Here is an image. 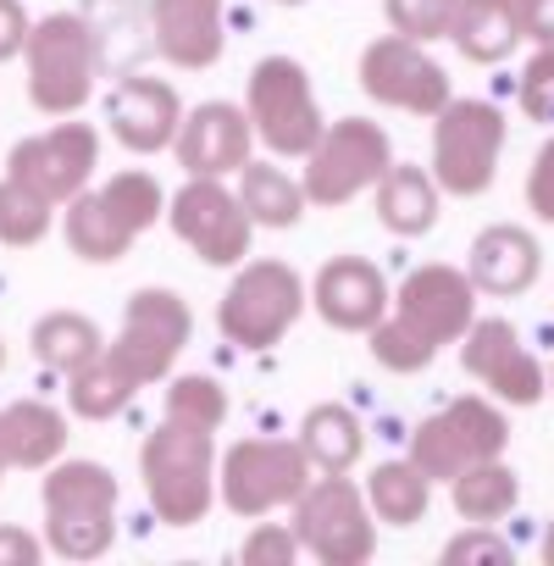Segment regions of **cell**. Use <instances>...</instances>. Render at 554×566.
<instances>
[{
    "label": "cell",
    "instance_id": "1",
    "mask_svg": "<svg viewBox=\"0 0 554 566\" xmlns=\"http://www.w3.org/2000/svg\"><path fill=\"white\" fill-rule=\"evenodd\" d=\"M161 211H167L161 178L145 167H128V172H111L100 189H78L62 211V233L78 261L106 266V261H122L134 250V239L145 228H156Z\"/></svg>",
    "mask_w": 554,
    "mask_h": 566
},
{
    "label": "cell",
    "instance_id": "2",
    "mask_svg": "<svg viewBox=\"0 0 554 566\" xmlns=\"http://www.w3.org/2000/svg\"><path fill=\"white\" fill-rule=\"evenodd\" d=\"M139 478H145L156 522H167V527L205 522L211 505H216V444H211V433L167 417L139 444Z\"/></svg>",
    "mask_w": 554,
    "mask_h": 566
},
{
    "label": "cell",
    "instance_id": "3",
    "mask_svg": "<svg viewBox=\"0 0 554 566\" xmlns=\"http://www.w3.org/2000/svg\"><path fill=\"white\" fill-rule=\"evenodd\" d=\"M45 544L62 560H100L117 544V478L100 461H51L40 489Z\"/></svg>",
    "mask_w": 554,
    "mask_h": 566
},
{
    "label": "cell",
    "instance_id": "4",
    "mask_svg": "<svg viewBox=\"0 0 554 566\" xmlns=\"http://www.w3.org/2000/svg\"><path fill=\"white\" fill-rule=\"evenodd\" d=\"M311 306L306 277L289 261H238L227 295L216 301V328L238 350H271Z\"/></svg>",
    "mask_w": 554,
    "mask_h": 566
},
{
    "label": "cell",
    "instance_id": "5",
    "mask_svg": "<svg viewBox=\"0 0 554 566\" xmlns=\"http://www.w3.org/2000/svg\"><path fill=\"white\" fill-rule=\"evenodd\" d=\"M23 62H29V101L45 117H78L95 95L100 40L78 12H51L29 29Z\"/></svg>",
    "mask_w": 554,
    "mask_h": 566
},
{
    "label": "cell",
    "instance_id": "6",
    "mask_svg": "<svg viewBox=\"0 0 554 566\" xmlns=\"http://www.w3.org/2000/svg\"><path fill=\"white\" fill-rule=\"evenodd\" d=\"M244 117H249L255 139L284 161H300L328 128L317 90H311V73L295 56H260L255 62L249 90H244Z\"/></svg>",
    "mask_w": 554,
    "mask_h": 566
},
{
    "label": "cell",
    "instance_id": "7",
    "mask_svg": "<svg viewBox=\"0 0 554 566\" xmlns=\"http://www.w3.org/2000/svg\"><path fill=\"white\" fill-rule=\"evenodd\" d=\"M289 527L300 538V555H317L322 566H361L377 555V516L344 472L306 483Z\"/></svg>",
    "mask_w": 554,
    "mask_h": 566
},
{
    "label": "cell",
    "instance_id": "8",
    "mask_svg": "<svg viewBox=\"0 0 554 566\" xmlns=\"http://www.w3.org/2000/svg\"><path fill=\"white\" fill-rule=\"evenodd\" d=\"M504 156V112L493 101H455L433 112V178L444 195H488Z\"/></svg>",
    "mask_w": 554,
    "mask_h": 566
},
{
    "label": "cell",
    "instance_id": "9",
    "mask_svg": "<svg viewBox=\"0 0 554 566\" xmlns=\"http://www.w3.org/2000/svg\"><path fill=\"white\" fill-rule=\"evenodd\" d=\"M194 339V312L183 295L172 290H134L128 306H122V334L106 345V356L134 378V389H150V384H167L183 345Z\"/></svg>",
    "mask_w": 554,
    "mask_h": 566
},
{
    "label": "cell",
    "instance_id": "10",
    "mask_svg": "<svg viewBox=\"0 0 554 566\" xmlns=\"http://www.w3.org/2000/svg\"><path fill=\"white\" fill-rule=\"evenodd\" d=\"M300 161H306V178H300L306 206L333 211V206H350L361 189H372V184L388 172L394 145H388V134H383L377 123H366V117H339V123L322 128V139H317Z\"/></svg>",
    "mask_w": 554,
    "mask_h": 566
},
{
    "label": "cell",
    "instance_id": "11",
    "mask_svg": "<svg viewBox=\"0 0 554 566\" xmlns=\"http://www.w3.org/2000/svg\"><path fill=\"white\" fill-rule=\"evenodd\" d=\"M311 483V461L300 439H238L216 461V500L233 516H271L277 505H295Z\"/></svg>",
    "mask_w": 554,
    "mask_h": 566
},
{
    "label": "cell",
    "instance_id": "12",
    "mask_svg": "<svg viewBox=\"0 0 554 566\" xmlns=\"http://www.w3.org/2000/svg\"><path fill=\"white\" fill-rule=\"evenodd\" d=\"M504 444H510L504 411H499L493 400H482V395H460V400H449L444 411H433V417L416 422V433H411V461H416L433 483H449L455 472L504 455Z\"/></svg>",
    "mask_w": 554,
    "mask_h": 566
},
{
    "label": "cell",
    "instance_id": "13",
    "mask_svg": "<svg viewBox=\"0 0 554 566\" xmlns=\"http://www.w3.org/2000/svg\"><path fill=\"white\" fill-rule=\"evenodd\" d=\"M167 222L205 266H238L249 255V239H255L249 211L238 206V195L222 178H189L167 200Z\"/></svg>",
    "mask_w": 554,
    "mask_h": 566
},
{
    "label": "cell",
    "instance_id": "14",
    "mask_svg": "<svg viewBox=\"0 0 554 566\" xmlns=\"http://www.w3.org/2000/svg\"><path fill=\"white\" fill-rule=\"evenodd\" d=\"M388 317L405 334H416L427 350L460 345V334L477 317V283L460 266H449V261H427V266H416L399 283V295L388 301Z\"/></svg>",
    "mask_w": 554,
    "mask_h": 566
},
{
    "label": "cell",
    "instance_id": "15",
    "mask_svg": "<svg viewBox=\"0 0 554 566\" xmlns=\"http://www.w3.org/2000/svg\"><path fill=\"white\" fill-rule=\"evenodd\" d=\"M355 78L377 106H394V112H411V117H433V112L449 106V73L427 56L422 40H405V34L372 40L361 51Z\"/></svg>",
    "mask_w": 554,
    "mask_h": 566
},
{
    "label": "cell",
    "instance_id": "16",
    "mask_svg": "<svg viewBox=\"0 0 554 566\" xmlns=\"http://www.w3.org/2000/svg\"><path fill=\"white\" fill-rule=\"evenodd\" d=\"M100 167V134L95 123H56L45 134H29L12 145L7 156V172L23 178L29 189H40L51 206H67L78 189H89Z\"/></svg>",
    "mask_w": 554,
    "mask_h": 566
},
{
    "label": "cell",
    "instance_id": "17",
    "mask_svg": "<svg viewBox=\"0 0 554 566\" xmlns=\"http://www.w3.org/2000/svg\"><path fill=\"white\" fill-rule=\"evenodd\" d=\"M460 361L504 406H537L548 395V378H543L537 356L521 345V334L504 317H471V328L460 334Z\"/></svg>",
    "mask_w": 554,
    "mask_h": 566
},
{
    "label": "cell",
    "instance_id": "18",
    "mask_svg": "<svg viewBox=\"0 0 554 566\" xmlns=\"http://www.w3.org/2000/svg\"><path fill=\"white\" fill-rule=\"evenodd\" d=\"M249 145H255V128L244 117V106L233 101H200L194 112H183L178 123V167L189 178H227L249 161Z\"/></svg>",
    "mask_w": 554,
    "mask_h": 566
},
{
    "label": "cell",
    "instance_id": "19",
    "mask_svg": "<svg viewBox=\"0 0 554 566\" xmlns=\"http://www.w3.org/2000/svg\"><path fill=\"white\" fill-rule=\"evenodd\" d=\"M388 277L361 261V255H333L322 272H317V290H311V306L328 328L339 334H372L383 317H388Z\"/></svg>",
    "mask_w": 554,
    "mask_h": 566
},
{
    "label": "cell",
    "instance_id": "20",
    "mask_svg": "<svg viewBox=\"0 0 554 566\" xmlns=\"http://www.w3.org/2000/svg\"><path fill=\"white\" fill-rule=\"evenodd\" d=\"M106 123H111L122 150L156 156V150H172L178 123H183V101L167 78H122L106 95Z\"/></svg>",
    "mask_w": 554,
    "mask_h": 566
},
{
    "label": "cell",
    "instance_id": "21",
    "mask_svg": "<svg viewBox=\"0 0 554 566\" xmlns=\"http://www.w3.org/2000/svg\"><path fill=\"white\" fill-rule=\"evenodd\" d=\"M150 34L156 51L183 67V73H205L222 62V0H150Z\"/></svg>",
    "mask_w": 554,
    "mask_h": 566
},
{
    "label": "cell",
    "instance_id": "22",
    "mask_svg": "<svg viewBox=\"0 0 554 566\" xmlns=\"http://www.w3.org/2000/svg\"><path fill=\"white\" fill-rule=\"evenodd\" d=\"M543 272V250L537 239L521 228V222H493L471 239V255H466V277L477 283V295H526Z\"/></svg>",
    "mask_w": 554,
    "mask_h": 566
},
{
    "label": "cell",
    "instance_id": "23",
    "mask_svg": "<svg viewBox=\"0 0 554 566\" xmlns=\"http://www.w3.org/2000/svg\"><path fill=\"white\" fill-rule=\"evenodd\" d=\"M377 189V222L399 239H422L438 228V178L411 167V161H388V172L372 184Z\"/></svg>",
    "mask_w": 554,
    "mask_h": 566
},
{
    "label": "cell",
    "instance_id": "24",
    "mask_svg": "<svg viewBox=\"0 0 554 566\" xmlns=\"http://www.w3.org/2000/svg\"><path fill=\"white\" fill-rule=\"evenodd\" d=\"M0 450H7V467H51L67 450V417L45 400H12L0 411Z\"/></svg>",
    "mask_w": 554,
    "mask_h": 566
},
{
    "label": "cell",
    "instance_id": "25",
    "mask_svg": "<svg viewBox=\"0 0 554 566\" xmlns=\"http://www.w3.org/2000/svg\"><path fill=\"white\" fill-rule=\"evenodd\" d=\"M449 40H455V51H460L466 62H477V67L504 62V56L521 45L515 0H460L455 23H449Z\"/></svg>",
    "mask_w": 554,
    "mask_h": 566
},
{
    "label": "cell",
    "instance_id": "26",
    "mask_svg": "<svg viewBox=\"0 0 554 566\" xmlns=\"http://www.w3.org/2000/svg\"><path fill=\"white\" fill-rule=\"evenodd\" d=\"M238 206L249 211L255 228H295L306 217V189L300 178H289L284 167H271V161H244L238 167Z\"/></svg>",
    "mask_w": 554,
    "mask_h": 566
},
{
    "label": "cell",
    "instance_id": "27",
    "mask_svg": "<svg viewBox=\"0 0 554 566\" xmlns=\"http://www.w3.org/2000/svg\"><path fill=\"white\" fill-rule=\"evenodd\" d=\"M300 450L311 461V472H350L366 450V428L350 406H311L300 422Z\"/></svg>",
    "mask_w": 554,
    "mask_h": 566
},
{
    "label": "cell",
    "instance_id": "28",
    "mask_svg": "<svg viewBox=\"0 0 554 566\" xmlns=\"http://www.w3.org/2000/svg\"><path fill=\"white\" fill-rule=\"evenodd\" d=\"M366 505H372V516L377 522H388V527H416L422 516H427V505H433V478L405 455V461H383V467H372V478H366Z\"/></svg>",
    "mask_w": 554,
    "mask_h": 566
},
{
    "label": "cell",
    "instance_id": "29",
    "mask_svg": "<svg viewBox=\"0 0 554 566\" xmlns=\"http://www.w3.org/2000/svg\"><path fill=\"white\" fill-rule=\"evenodd\" d=\"M29 345H34V361H40L45 373H62V378L78 373L84 361H95V356L106 350L95 317H84V312H45V317L34 323Z\"/></svg>",
    "mask_w": 554,
    "mask_h": 566
},
{
    "label": "cell",
    "instance_id": "30",
    "mask_svg": "<svg viewBox=\"0 0 554 566\" xmlns=\"http://www.w3.org/2000/svg\"><path fill=\"white\" fill-rule=\"evenodd\" d=\"M449 500H455V511H460L466 522H499V516L515 511L521 483H515V472L504 467V455H493V461H477V467L455 472V478H449Z\"/></svg>",
    "mask_w": 554,
    "mask_h": 566
},
{
    "label": "cell",
    "instance_id": "31",
    "mask_svg": "<svg viewBox=\"0 0 554 566\" xmlns=\"http://www.w3.org/2000/svg\"><path fill=\"white\" fill-rule=\"evenodd\" d=\"M134 395H139L134 378H128L106 350H100L95 361H84L78 373H67V406H73L78 417H89V422H111V417H122Z\"/></svg>",
    "mask_w": 554,
    "mask_h": 566
},
{
    "label": "cell",
    "instance_id": "32",
    "mask_svg": "<svg viewBox=\"0 0 554 566\" xmlns=\"http://www.w3.org/2000/svg\"><path fill=\"white\" fill-rule=\"evenodd\" d=\"M51 200L40 189H29L23 178H0V244H12V250H29L51 233Z\"/></svg>",
    "mask_w": 554,
    "mask_h": 566
},
{
    "label": "cell",
    "instance_id": "33",
    "mask_svg": "<svg viewBox=\"0 0 554 566\" xmlns=\"http://www.w3.org/2000/svg\"><path fill=\"white\" fill-rule=\"evenodd\" d=\"M167 417L216 433L227 422V389L216 378H205V373H183V378L167 384Z\"/></svg>",
    "mask_w": 554,
    "mask_h": 566
},
{
    "label": "cell",
    "instance_id": "34",
    "mask_svg": "<svg viewBox=\"0 0 554 566\" xmlns=\"http://www.w3.org/2000/svg\"><path fill=\"white\" fill-rule=\"evenodd\" d=\"M455 7H460V0H383V12H388L394 34H405V40H422V45H433V40H449Z\"/></svg>",
    "mask_w": 554,
    "mask_h": 566
},
{
    "label": "cell",
    "instance_id": "35",
    "mask_svg": "<svg viewBox=\"0 0 554 566\" xmlns=\"http://www.w3.org/2000/svg\"><path fill=\"white\" fill-rule=\"evenodd\" d=\"M372 356H377V367H388V373H422V367H433L438 350H427L416 334H405L394 317H383V323L372 328Z\"/></svg>",
    "mask_w": 554,
    "mask_h": 566
},
{
    "label": "cell",
    "instance_id": "36",
    "mask_svg": "<svg viewBox=\"0 0 554 566\" xmlns=\"http://www.w3.org/2000/svg\"><path fill=\"white\" fill-rule=\"evenodd\" d=\"M515 549L493 533V522H471L466 533H455L444 544V566H510Z\"/></svg>",
    "mask_w": 554,
    "mask_h": 566
},
{
    "label": "cell",
    "instance_id": "37",
    "mask_svg": "<svg viewBox=\"0 0 554 566\" xmlns=\"http://www.w3.org/2000/svg\"><path fill=\"white\" fill-rule=\"evenodd\" d=\"M521 112L554 128V45H537V56L521 67Z\"/></svg>",
    "mask_w": 554,
    "mask_h": 566
},
{
    "label": "cell",
    "instance_id": "38",
    "mask_svg": "<svg viewBox=\"0 0 554 566\" xmlns=\"http://www.w3.org/2000/svg\"><path fill=\"white\" fill-rule=\"evenodd\" d=\"M238 560L244 566H295L300 560V538L289 522H260L244 544H238Z\"/></svg>",
    "mask_w": 554,
    "mask_h": 566
},
{
    "label": "cell",
    "instance_id": "39",
    "mask_svg": "<svg viewBox=\"0 0 554 566\" xmlns=\"http://www.w3.org/2000/svg\"><path fill=\"white\" fill-rule=\"evenodd\" d=\"M526 206H532L537 222L554 228V139H543V150L526 167Z\"/></svg>",
    "mask_w": 554,
    "mask_h": 566
},
{
    "label": "cell",
    "instance_id": "40",
    "mask_svg": "<svg viewBox=\"0 0 554 566\" xmlns=\"http://www.w3.org/2000/svg\"><path fill=\"white\" fill-rule=\"evenodd\" d=\"M29 29H34V18H29V7H23V0H0V62L23 56V45H29Z\"/></svg>",
    "mask_w": 554,
    "mask_h": 566
},
{
    "label": "cell",
    "instance_id": "41",
    "mask_svg": "<svg viewBox=\"0 0 554 566\" xmlns=\"http://www.w3.org/2000/svg\"><path fill=\"white\" fill-rule=\"evenodd\" d=\"M45 560V538H34L29 527H0V566H40Z\"/></svg>",
    "mask_w": 554,
    "mask_h": 566
},
{
    "label": "cell",
    "instance_id": "42",
    "mask_svg": "<svg viewBox=\"0 0 554 566\" xmlns=\"http://www.w3.org/2000/svg\"><path fill=\"white\" fill-rule=\"evenodd\" d=\"M515 18H521V40L554 45V0H515Z\"/></svg>",
    "mask_w": 554,
    "mask_h": 566
},
{
    "label": "cell",
    "instance_id": "43",
    "mask_svg": "<svg viewBox=\"0 0 554 566\" xmlns=\"http://www.w3.org/2000/svg\"><path fill=\"white\" fill-rule=\"evenodd\" d=\"M543 560L554 566V522H548V533H543Z\"/></svg>",
    "mask_w": 554,
    "mask_h": 566
},
{
    "label": "cell",
    "instance_id": "44",
    "mask_svg": "<svg viewBox=\"0 0 554 566\" xmlns=\"http://www.w3.org/2000/svg\"><path fill=\"white\" fill-rule=\"evenodd\" d=\"M271 7H306V0H271Z\"/></svg>",
    "mask_w": 554,
    "mask_h": 566
},
{
    "label": "cell",
    "instance_id": "45",
    "mask_svg": "<svg viewBox=\"0 0 554 566\" xmlns=\"http://www.w3.org/2000/svg\"><path fill=\"white\" fill-rule=\"evenodd\" d=\"M543 378H548V395H554V367H548V373H543Z\"/></svg>",
    "mask_w": 554,
    "mask_h": 566
},
{
    "label": "cell",
    "instance_id": "46",
    "mask_svg": "<svg viewBox=\"0 0 554 566\" xmlns=\"http://www.w3.org/2000/svg\"><path fill=\"white\" fill-rule=\"evenodd\" d=\"M0 478H7V450H0Z\"/></svg>",
    "mask_w": 554,
    "mask_h": 566
},
{
    "label": "cell",
    "instance_id": "47",
    "mask_svg": "<svg viewBox=\"0 0 554 566\" xmlns=\"http://www.w3.org/2000/svg\"><path fill=\"white\" fill-rule=\"evenodd\" d=\"M0 367H7V345H0Z\"/></svg>",
    "mask_w": 554,
    "mask_h": 566
}]
</instances>
